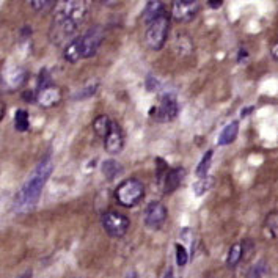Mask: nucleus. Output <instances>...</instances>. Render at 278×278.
I'll return each mask as SVG.
<instances>
[{
	"label": "nucleus",
	"instance_id": "obj_1",
	"mask_svg": "<svg viewBox=\"0 0 278 278\" xmlns=\"http://www.w3.org/2000/svg\"><path fill=\"white\" fill-rule=\"evenodd\" d=\"M52 170H54V163L47 158L42 160L35 171L32 173V176L27 179V182L22 186V189L17 192L16 198H14V211L24 214L32 211L35 204L38 203L42 187L46 186V182L49 179V176L52 175Z\"/></svg>",
	"mask_w": 278,
	"mask_h": 278
},
{
	"label": "nucleus",
	"instance_id": "obj_2",
	"mask_svg": "<svg viewBox=\"0 0 278 278\" xmlns=\"http://www.w3.org/2000/svg\"><path fill=\"white\" fill-rule=\"evenodd\" d=\"M145 195V187L138 179H126L117 187L115 198L117 201L124 207L135 206Z\"/></svg>",
	"mask_w": 278,
	"mask_h": 278
},
{
	"label": "nucleus",
	"instance_id": "obj_3",
	"mask_svg": "<svg viewBox=\"0 0 278 278\" xmlns=\"http://www.w3.org/2000/svg\"><path fill=\"white\" fill-rule=\"evenodd\" d=\"M168 27H170V21L165 14L158 17V19L153 21L151 24H148V29L145 33L146 46L153 50L162 49L168 37Z\"/></svg>",
	"mask_w": 278,
	"mask_h": 278
},
{
	"label": "nucleus",
	"instance_id": "obj_4",
	"mask_svg": "<svg viewBox=\"0 0 278 278\" xmlns=\"http://www.w3.org/2000/svg\"><path fill=\"white\" fill-rule=\"evenodd\" d=\"M178 112H179V106H178L176 94L173 91H165L160 96V102L151 109L150 114L156 121L168 123V121H173L178 117Z\"/></svg>",
	"mask_w": 278,
	"mask_h": 278
},
{
	"label": "nucleus",
	"instance_id": "obj_5",
	"mask_svg": "<svg viewBox=\"0 0 278 278\" xmlns=\"http://www.w3.org/2000/svg\"><path fill=\"white\" fill-rule=\"evenodd\" d=\"M102 228L112 238H123L129 230V219L117 211H107L101 217Z\"/></svg>",
	"mask_w": 278,
	"mask_h": 278
},
{
	"label": "nucleus",
	"instance_id": "obj_6",
	"mask_svg": "<svg viewBox=\"0 0 278 278\" xmlns=\"http://www.w3.org/2000/svg\"><path fill=\"white\" fill-rule=\"evenodd\" d=\"M102 40H104V30L101 27H93L86 33H83L82 37L77 38L82 58H90L96 54Z\"/></svg>",
	"mask_w": 278,
	"mask_h": 278
},
{
	"label": "nucleus",
	"instance_id": "obj_7",
	"mask_svg": "<svg viewBox=\"0 0 278 278\" xmlns=\"http://www.w3.org/2000/svg\"><path fill=\"white\" fill-rule=\"evenodd\" d=\"M86 10H88V5L83 0H68V2L65 0V2H58L55 13L82 25L86 17Z\"/></svg>",
	"mask_w": 278,
	"mask_h": 278
},
{
	"label": "nucleus",
	"instance_id": "obj_8",
	"mask_svg": "<svg viewBox=\"0 0 278 278\" xmlns=\"http://www.w3.org/2000/svg\"><path fill=\"white\" fill-rule=\"evenodd\" d=\"M199 11V3L197 0H176L173 2L171 14L178 22H189Z\"/></svg>",
	"mask_w": 278,
	"mask_h": 278
},
{
	"label": "nucleus",
	"instance_id": "obj_9",
	"mask_svg": "<svg viewBox=\"0 0 278 278\" xmlns=\"http://www.w3.org/2000/svg\"><path fill=\"white\" fill-rule=\"evenodd\" d=\"M143 220L146 228L150 230H159L162 225L167 220V209H165V206L159 201H153L146 206L145 209V215H143Z\"/></svg>",
	"mask_w": 278,
	"mask_h": 278
},
{
	"label": "nucleus",
	"instance_id": "obj_10",
	"mask_svg": "<svg viewBox=\"0 0 278 278\" xmlns=\"http://www.w3.org/2000/svg\"><path fill=\"white\" fill-rule=\"evenodd\" d=\"M124 146V137H123V131H121V127L118 123H112L110 127V132L107 134V137L104 138V148H106V151L110 154H117L123 150Z\"/></svg>",
	"mask_w": 278,
	"mask_h": 278
},
{
	"label": "nucleus",
	"instance_id": "obj_11",
	"mask_svg": "<svg viewBox=\"0 0 278 278\" xmlns=\"http://www.w3.org/2000/svg\"><path fill=\"white\" fill-rule=\"evenodd\" d=\"M186 176V170L182 167H176V168H170L167 171V175L162 178V181L159 182L163 194H173L175 190L181 186L182 179Z\"/></svg>",
	"mask_w": 278,
	"mask_h": 278
},
{
	"label": "nucleus",
	"instance_id": "obj_12",
	"mask_svg": "<svg viewBox=\"0 0 278 278\" xmlns=\"http://www.w3.org/2000/svg\"><path fill=\"white\" fill-rule=\"evenodd\" d=\"M60 101H62V91H60L57 86H52V85L40 90L37 94V102L44 109L57 106Z\"/></svg>",
	"mask_w": 278,
	"mask_h": 278
},
{
	"label": "nucleus",
	"instance_id": "obj_13",
	"mask_svg": "<svg viewBox=\"0 0 278 278\" xmlns=\"http://www.w3.org/2000/svg\"><path fill=\"white\" fill-rule=\"evenodd\" d=\"M238 132H239V123H238V121H231V123H228L227 126L222 129V132L219 135V142H217V143L222 145V146L233 143L234 140H236Z\"/></svg>",
	"mask_w": 278,
	"mask_h": 278
},
{
	"label": "nucleus",
	"instance_id": "obj_14",
	"mask_svg": "<svg viewBox=\"0 0 278 278\" xmlns=\"http://www.w3.org/2000/svg\"><path fill=\"white\" fill-rule=\"evenodd\" d=\"M163 3L162 2H148L145 10H143V19L145 22L151 24L153 21H156L158 17H160L163 13Z\"/></svg>",
	"mask_w": 278,
	"mask_h": 278
},
{
	"label": "nucleus",
	"instance_id": "obj_15",
	"mask_svg": "<svg viewBox=\"0 0 278 278\" xmlns=\"http://www.w3.org/2000/svg\"><path fill=\"white\" fill-rule=\"evenodd\" d=\"M101 170H102V175L106 176V179L112 181L115 179L121 171H123V168H121V163L117 162L115 159H107L104 160L102 165H101Z\"/></svg>",
	"mask_w": 278,
	"mask_h": 278
},
{
	"label": "nucleus",
	"instance_id": "obj_16",
	"mask_svg": "<svg viewBox=\"0 0 278 278\" xmlns=\"http://www.w3.org/2000/svg\"><path fill=\"white\" fill-rule=\"evenodd\" d=\"M112 121L107 115H99L96 119L93 121V131L96 132V135L106 138L107 134L110 132V127H112Z\"/></svg>",
	"mask_w": 278,
	"mask_h": 278
},
{
	"label": "nucleus",
	"instance_id": "obj_17",
	"mask_svg": "<svg viewBox=\"0 0 278 278\" xmlns=\"http://www.w3.org/2000/svg\"><path fill=\"white\" fill-rule=\"evenodd\" d=\"M65 60L69 63H76L82 60V54L79 49V42H77V38H74L69 44H66L65 47Z\"/></svg>",
	"mask_w": 278,
	"mask_h": 278
},
{
	"label": "nucleus",
	"instance_id": "obj_18",
	"mask_svg": "<svg viewBox=\"0 0 278 278\" xmlns=\"http://www.w3.org/2000/svg\"><path fill=\"white\" fill-rule=\"evenodd\" d=\"M29 126H30V119H29L27 110H24V109L16 110V114H14V127H16V131L17 132H25L29 129Z\"/></svg>",
	"mask_w": 278,
	"mask_h": 278
},
{
	"label": "nucleus",
	"instance_id": "obj_19",
	"mask_svg": "<svg viewBox=\"0 0 278 278\" xmlns=\"http://www.w3.org/2000/svg\"><path fill=\"white\" fill-rule=\"evenodd\" d=\"M212 186H214V178L206 176V178H199V179L195 182V184L192 186V189H194V192H195L197 197H201V195H204L206 192H209Z\"/></svg>",
	"mask_w": 278,
	"mask_h": 278
},
{
	"label": "nucleus",
	"instance_id": "obj_20",
	"mask_svg": "<svg viewBox=\"0 0 278 278\" xmlns=\"http://www.w3.org/2000/svg\"><path fill=\"white\" fill-rule=\"evenodd\" d=\"M3 82L10 83L8 88H11V90L17 88V86L25 82V71H24V69H14V71H11L10 74L6 76V79H3Z\"/></svg>",
	"mask_w": 278,
	"mask_h": 278
},
{
	"label": "nucleus",
	"instance_id": "obj_21",
	"mask_svg": "<svg viewBox=\"0 0 278 278\" xmlns=\"http://www.w3.org/2000/svg\"><path fill=\"white\" fill-rule=\"evenodd\" d=\"M242 255H244V251H242V244H240V242L231 245V248L228 251V258H227L228 267H236L239 264V261L242 259Z\"/></svg>",
	"mask_w": 278,
	"mask_h": 278
},
{
	"label": "nucleus",
	"instance_id": "obj_22",
	"mask_svg": "<svg viewBox=\"0 0 278 278\" xmlns=\"http://www.w3.org/2000/svg\"><path fill=\"white\" fill-rule=\"evenodd\" d=\"M212 151H207L204 156H203V159L201 162L198 163V167H197V176L198 178H206L207 176V171H209V167H211V160H212Z\"/></svg>",
	"mask_w": 278,
	"mask_h": 278
},
{
	"label": "nucleus",
	"instance_id": "obj_23",
	"mask_svg": "<svg viewBox=\"0 0 278 278\" xmlns=\"http://www.w3.org/2000/svg\"><path fill=\"white\" fill-rule=\"evenodd\" d=\"M30 5H32V8H35L37 11L44 13V11L50 10L52 6H55V2H54V0H42V2H41V0H32Z\"/></svg>",
	"mask_w": 278,
	"mask_h": 278
},
{
	"label": "nucleus",
	"instance_id": "obj_24",
	"mask_svg": "<svg viewBox=\"0 0 278 278\" xmlns=\"http://www.w3.org/2000/svg\"><path fill=\"white\" fill-rule=\"evenodd\" d=\"M176 264L179 267H184L189 261V255H187V250L182 244H176Z\"/></svg>",
	"mask_w": 278,
	"mask_h": 278
},
{
	"label": "nucleus",
	"instance_id": "obj_25",
	"mask_svg": "<svg viewBox=\"0 0 278 278\" xmlns=\"http://www.w3.org/2000/svg\"><path fill=\"white\" fill-rule=\"evenodd\" d=\"M96 88H98V83H93V85H88L86 88H83L82 91H79L77 94H74V99H83V98H88L91 94L96 93Z\"/></svg>",
	"mask_w": 278,
	"mask_h": 278
},
{
	"label": "nucleus",
	"instance_id": "obj_26",
	"mask_svg": "<svg viewBox=\"0 0 278 278\" xmlns=\"http://www.w3.org/2000/svg\"><path fill=\"white\" fill-rule=\"evenodd\" d=\"M250 278H269L264 264H258V266H255L253 269H251Z\"/></svg>",
	"mask_w": 278,
	"mask_h": 278
},
{
	"label": "nucleus",
	"instance_id": "obj_27",
	"mask_svg": "<svg viewBox=\"0 0 278 278\" xmlns=\"http://www.w3.org/2000/svg\"><path fill=\"white\" fill-rule=\"evenodd\" d=\"M271 54H272V58L275 60V62H278V41H277L275 44L272 46V50H271Z\"/></svg>",
	"mask_w": 278,
	"mask_h": 278
},
{
	"label": "nucleus",
	"instance_id": "obj_28",
	"mask_svg": "<svg viewBox=\"0 0 278 278\" xmlns=\"http://www.w3.org/2000/svg\"><path fill=\"white\" fill-rule=\"evenodd\" d=\"M207 3H209L211 8H220L223 2H222V0H209V2H207Z\"/></svg>",
	"mask_w": 278,
	"mask_h": 278
},
{
	"label": "nucleus",
	"instance_id": "obj_29",
	"mask_svg": "<svg viewBox=\"0 0 278 278\" xmlns=\"http://www.w3.org/2000/svg\"><path fill=\"white\" fill-rule=\"evenodd\" d=\"M163 278H176V277H175V272H173V271H171V269H168V271H167V272H165Z\"/></svg>",
	"mask_w": 278,
	"mask_h": 278
}]
</instances>
